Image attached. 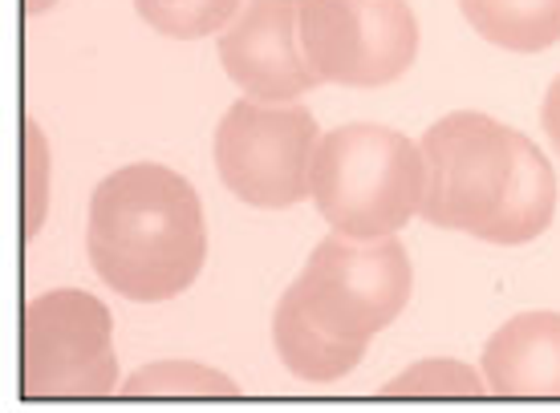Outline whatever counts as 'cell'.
<instances>
[{"label":"cell","instance_id":"16","mask_svg":"<svg viewBox=\"0 0 560 413\" xmlns=\"http://www.w3.org/2000/svg\"><path fill=\"white\" fill-rule=\"evenodd\" d=\"M540 126H545V134H548V142H552V151L560 154V78L548 85L545 106H540Z\"/></svg>","mask_w":560,"mask_h":413},{"label":"cell","instance_id":"14","mask_svg":"<svg viewBox=\"0 0 560 413\" xmlns=\"http://www.w3.org/2000/svg\"><path fill=\"white\" fill-rule=\"evenodd\" d=\"M386 398H483L488 393V381L483 373L463 365L455 357H431V361H415L407 373L390 377L382 386Z\"/></svg>","mask_w":560,"mask_h":413},{"label":"cell","instance_id":"2","mask_svg":"<svg viewBox=\"0 0 560 413\" xmlns=\"http://www.w3.org/2000/svg\"><path fill=\"white\" fill-rule=\"evenodd\" d=\"M90 268L122 300L163 304L191 288L208 260L196 187L163 163H130L94 187L85 227Z\"/></svg>","mask_w":560,"mask_h":413},{"label":"cell","instance_id":"10","mask_svg":"<svg viewBox=\"0 0 560 413\" xmlns=\"http://www.w3.org/2000/svg\"><path fill=\"white\" fill-rule=\"evenodd\" d=\"M272 344H277L280 365L293 373V377L308 381V386H329L337 377L353 373L358 361L365 357V349H370V344H350V341L329 337V332L296 304L293 292H284L277 304Z\"/></svg>","mask_w":560,"mask_h":413},{"label":"cell","instance_id":"15","mask_svg":"<svg viewBox=\"0 0 560 413\" xmlns=\"http://www.w3.org/2000/svg\"><path fill=\"white\" fill-rule=\"evenodd\" d=\"M21 194H25V239L45 227V211H49V142L37 130V122H25V182H21Z\"/></svg>","mask_w":560,"mask_h":413},{"label":"cell","instance_id":"6","mask_svg":"<svg viewBox=\"0 0 560 413\" xmlns=\"http://www.w3.org/2000/svg\"><path fill=\"white\" fill-rule=\"evenodd\" d=\"M322 130L301 102L240 97L215 126V170L240 203L284 211L308 199V170Z\"/></svg>","mask_w":560,"mask_h":413},{"label":"cell","instance_id":"7","mask_svg":"<svg viewBox=\"0 0 560 413\" xmlns=\"http://www.w3.org/2000/svg\"><path fill=\"white\" fill-rule=\"evenodd\" d=\"M296 33L322 82L353 90L398 82L419 54L407 0H296Z\"/></svg>","mask_w":560,"mask_h":413},{"label":"cell","instance_id":"4","mask_svg":"<svg viewBox=\"0 0 560 413\" xmlns=\"http://www.w3.org/2000/svg\"><path fill=\"white\" fill-rule=\"evenodd\" d=\"M415 288L410 256L398 235L358 239L329 232L313 248L289 292L329 337L370 344L402 317Z\"/></svg>","mask_w":560,"mask_h":413},{"label":"cell","instance_id":"3","mask_svg":"<svg viewBox=\"0 0 560 413\" xmlns=\"http://www.w3.org/2000/svg\"><path fill=\"white\" fill-rule=\"evenodd\" d=\"M427 163L422 146L390 126L350 122L322 134L313 170H308V199L322 220L341 235L378 239L398 235L422 203Z\"/></svg>","mask_w":560,"mask_h":413},{"label":"cell","instance_id":"13","mask_svg":"<svg viewBox=\"0 0 560 413\" xmlns=\"http://www.w3.org/2000/svg\"><path fill=\"white\" fill-rule=\"evenodd\" d=\"M244 0H135V13L171 42H199L224 33Z\"/></svg>","mask_w":560,"mask_h":413},{"label":"cell","instance_id":"8","mask_svg":"<svg viewBox=\"0 0 560 413\" xmlns=\"http://www.w3.org/2000/svg\"><path fill=\"white\" fill-rule=\"evenodd\" d=\"M220 66L244 97L256 102H301L322 85L296 33V0H248L236 21L220 33Z\"/></svg>","mask_w":560,"mask_h":413},{"label":"cell","instance_id":"17","mask_svg":"<svg viewBox=\"0 0 560 413\" xmlns=\"http://www.w3.org/2000/svg\"><path fill=\"white\" fill-rule=\"evenodd\" d=\"M45 9H54V0H25V13H45Z\"/></svg>","mask_w":560,"mask_h":413},{"label":"cell","instance_id":"12","mask_svg":"<svg viewBox=\"0 0 560 413\" xmlns=\"http://www.w3.org/2000/svg\"><path fill=\"white\" fill-rule=\"evenodd\" d=\"M127 398H236L240 386L199 361H154L122 381Z\"/></svg>","mask_w":560,"mask_h":413},{"label":"cell","instance_id":"1","mask_svg":"<svg viewBox=\"0 0 560 413\" xmlns=\"http://www.w3.org/2000/svg\"><path fill=\"white\" fill-rule=\"evenodd\" d=\"M419 215L443 232L520 248L552 227L557 175L545 151L479 110H455L422 134Z\"/></svg>","mask_w":560,"mask_h":413},{"label":"cell","instance_id":"9","mask_svg":"<svg viewBox=\"0 0 560 413\" xmlns=\"http://www.w3.org/2000/svg\"><path fill=\"white\" fill-rule=\"evenodd\" d=\"M483 381L495 398H560V312H520L491 332Z\"/></svg>","mask_w":560,"mask_h":413},{"label":"cell","instance_id":"5","mask_svg":"<svg viewBox=\"0 0 560 413\" xmlns=\"http://www.w3.org/2000/svg\"><path fill=\"white\" fill-rule=\"evenodd\" d=\"M114 320L90 292L54 288L21 312V393L37 398H106L118 389Z\"/></svg>","mask_w":560,"mask_h":413},{"label":"cell","instance_id":"11","mask_svg":"<svg viewBox=\"0 0 560 413\" xmlns=\"http://www.w3.org/2000/svg\"><path fill=\"white\" fill-rule=\"evenodd\" d=\"M463 21L488 45L540 54L560 42V0H459Z\"/></svg>","mask_w":560,"mask_h":413}]
</instances>
